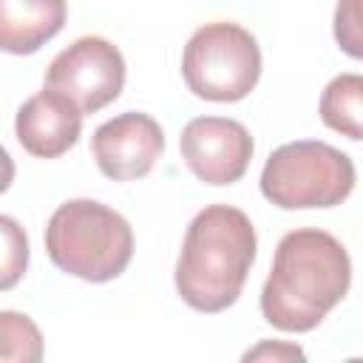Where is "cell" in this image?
<instances>
[{
	"label": "cell",
	"instance_id": "cell-14",
	"mask_svg": "<svg viewBox=\"0 0 363 363\" xmlns=\"http://www.w3.org/2000/svg\"><path fill=\"white\" fill-rule=\"evenodd\" d=\"M335 40L349 57L363 54V34H360V0H337L335 9Z\"/></svg>",
	"mask_w": 363,
	"mask_h": 363
},
{
	"label": "cell",
	"instance_id": "cell-10",
	"mask_svg": "<svg viewBox=\"0 0 363 363\" xmlns=\"http://www.w3.org/2000/svg\"><path fill=\"white\" fill-rule=\"evenodd\" d=\"M65 0H0V51L34 54L65 26Z\"/></svg>",
	"mask_w": 363,
	"mask_h": 363
},
{
	"label": "cell",
	"instance_id": "cell-13",
	"mask_svg": "<svg viewBox=\"0 0 363 363\" xmlns=\"http://www.w3.org/2000/svg\"><path fill=\"white\" fill-rule=\"evenodd\" d=\"M28 235L23 224L0 213V292L14 289L28 269Z\"/></svg>",
	"mask_w": 363,
	"mask_h": 363
},
{
	"label": "cell",
	"instance_id": "cell-3",
	"mask_svg": "<svg viewBox=\"0 0 363 363\" xmlns=\"http://www.w3.org/2000/svg\"><path fill=\"white\" fill-rule=\"evenodd\" d=\"M45 252L65 275L105 284L128 269L133 258V230L122 213L94 199H71L48 218Z\"/></svg>",
	"mask_w": 363,
	"mask_h": 363
},
{
	"label": "cell",
	"instance_id": "cell-15",
	"mask_svg": "<svg viewBox=\"0 0 363 363\" xmlns=\"http://www.w3.org/2000/svg\"><path fill=\"white\" fill-rule=\"evenodd\" d=\"M303 349L281 340H261L255 349L244 352V360H303Z\"/></svg>",
	"mask_w": 363,
	"mask_h": 363
},
{
	"label": "cell",
	"instance_id": "cell-6",
	"mask_svg": "<svg viewBox=\"0 0 363 363\" xmlns=\"http://www.w3.org/2000/svg\"><path fill=\"white\" fill-rule=\"evenodd\" d=\"M125 85V57L105 37H79L62 48L48 71L45 88H54L74 99L82 113H96L111 105Z\"/></svg>",
	"mask_w": 363,
	"mask_h": 363
},
{
	"label": "cell",
	"instance_id": "cell-2",
	"mask_svg": "<svg viewBox=\"0 0 363 363\" xmlns=\"http://www.w3.org/2000/svg\"><path fill=\"white\" fill-rule=\"evenodd\" d=\"M258 238L250 216L230 204H210L187 224L176 261L179 298L204 315L224 312L244 289Z\"/></svg>",
	"mask_w": 363,
	"mask_h": 363
},
{
	"label": "cell",
	"instance_id": "cell-4",
	"mask_svg": "<svg viewBox=\"0 0 363 363\" xmlns=\"http://www.w3.org/2000/svg\"><path fill=\"white\" fill-rule=\"evenodd\" d=\"M354 190V162L318 139L286 142L261 170V193L281 210L337 207Z\"/></svg>",
	"mask_w": 363,
	"mask_h": 363
},
{
	"label": "cell",
	"instance_id": "cell-11",
	"mask_svg": "<svg viewBox=\"0 0 363 363\" xmlns=\"http://www.w3.org/2000/svg\"><path fill=\"white\" fill-rule=\"evenodd\" d=\"M320 119L326 128L349 136L352 142L363 139V77L340 74L320 94Z\"/></svg>",
	"mask_w": 363,
	"mask_h": 363
},
{
	"label": "cell",
	"instance_id": "cell-9",
	"mask_svg": "<svg viewBox=\"0 0 363 363\" xmlns=\"http://www.w3.org/2000/svg\"><path fill=\"white\" fill-rule=\"evenodd\" d=\"M82 111L65 94L45 88L28 96L14 119L17 142L37 159H57L68 153L82 133Z\"/></svg>",
	"mask_w": 363,
	"mask_h": 363
},
{
	"label": "cell",
	"instance_id": "cell-12",
	"mask_svg": "<svg viewBox=\"0 0 363 363\" xmlns=\"http://www.w3.org/2000/svg\"><path fill=\"white\" fill-rule=\"evenodd\" d=\"M43 360V335L37 323L14 309H0V363Z\"/></svg>",
	"mask_w": 363,
	"mask_h": 363
},
{
	"label": "cell",
	"instance_id": "cell-5",
	"mask_svg": "<svg viewBox=\"0 0 363 363\" xmlns=\"http://www.w3.org/2000/svg\"><path fill=\"white\" fill-rule=\"evenodd\" d=\"M182 77L199 99L238 102L261 77L258 40L238 23H204L182 51Z\"/></svg>",
	"mask_w": 363,
	"mask_h": 363
},
{
	"label": "cell",
	"instance_id": "cell-8",
	"mask_svg": "<svg viewBox=\"0 0 363 363\" xmlns=\"http://www.w3.org/2000/svg\"><path fill=\"white\" fill-rule=\"evenodd\" d=\"M91 150L102 176L113 182L145 179L164 150V133L159 122L142 111L119 113L94 130Z\"/></svg>",
	"mask_w": 363,
	"mask_h": 363
},
{
	"label": "cell",
	"instance_id": "cell-7",
	"mask_svg": "<svg viewBox=\"0 0 363 363\" xmlns=\"http://www.w3.org/2000/svg\"><path fill=\"white\" fill-rule=\"evenodd\" d=\"M179 150L190 173L204 184H235L252 159L250 130L227 116H196L182 128Z\"/></svg>",
	"mask_w": 363,
	"mask_h": 363
},
{
	"label": "cell",
	"instance_id": "cell-16",
	"mask_svg": "<svg viewBox=\"0 0 363 363\" xmlns=\"http://www.w3.org/2000/svg\"><path fill=\"white\" fill-rule=\"evenodd\" d=\"M11 182H14V159L0 145V193H6L11 187Z\"/></svg>",
	"mask_w": 363,
	"mask_h": 363
},
{
	"label": "cell",
	"instance_id": "cell-1",
	"mask_svg": "<svg viewBox=\"0 0 363 363\" xmlns=\"http://www.w3.org/2000/svg\"><path fill=\"white\" fill-rule=\"evenodd\" d=\"M349 284L352 261L332 233L292 230L275 247L261 286V315L281 332H312L346 298Z\"/></svg>",
	"mask_w": 363,
	"mask_h": 363
}]
</instances>
